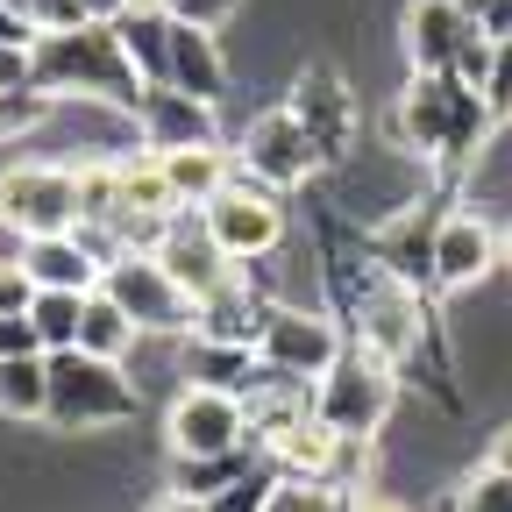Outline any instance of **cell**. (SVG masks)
Returning a JSON list of instances; mask_svg holds the SVG:
<instances>
[{"label": "cell", "mask_w": 512, "mask_h": 512, "mask_svg": "<svg viewBox=\"0 0 512 512\" xmlns=\"http://www.w3.org/2000/svg\"><path fill=\"white\" fill-rule=\"evenodd\" d=\"M491 100H484V86H463L456 72H413L406 79V93H399V107H392V136H399V150H413V157H434V164H470L477 150H484V136H491Z\"/></svg>", "instance_id": "cell-1"}, {"label": "cell", "mask_w": 512, "mask_h": 512, "mask_svg": "<svg viewBox=\"0 0 512 512\" xmlns=\"http://www.w3.org/2000/svg\"><path fill=\"white\" fill-rule=\"evenodd\" d=\"M36 86H50L57 100H107V107H128L150 93L136 57L121 50V29L114 22H79V29H43L36 36Z\"/></svg>", "instance_id": "cell-2"}, {"label": "cell", "mask_w": 512, "mask_h": 512, "mask_svg": "<svg viewBox=\"0 0 512 512\" xmlns=\"http://www.w3.org/2000/svg\"><path fill=\"white\" fill-rule=\"evenodd\" d=\"M143 413V392L128 384L114 356L93 349H50V427L57 434H100Z\"/></svg>", "instance_id": "cell-3"}, {"label": "cell", "mask_w": 512, "mask_h": 512, "mask_svg": "<svg viewBox=\"0 0 512 512\" xmlns=\"http://www.w3.org/2000/svg\"><path fill=\"white\" fill-rule=\"evenodd\" d=\"M392 406H399V370L384 356H370V349H356V342L335 356L328 377H313V413L335 434H370L377 441V427L392 420Z\"/></svg>", "instance_id": "cell-4"}, {"label": "cell", "mask_w": 512, "mask_h": 512, "mask_svg": "<svg viewBox=\"0 0 512 512\" xmlns=\"http://www.w3.org/2000/svg\"><path fill=\"white\" fill-rule=\"evenodd\" d=\"M100 285H107L128 313H136V328H143V335H192V320H200V299H192V292L164 271V256L114 249Z\"/></svg>", "instance_id": "cell-5"}, {"label": "cell", "mask_w": 512, "mask_h": 512, "mask_svg": "<svg viewBox=\"0 0 512 512\" xmlns=\"http://www.w3.org/2000/svg\"><path fill=\"white\" fill-rule=\"evenodd\" d=\"M0 228L22 235V242L79 228V178H72V164H15V171H0Z\"/></svg>", "instance_id": "cell-6"}, {"label": "cell", "mask_w": 512, "mask_h": 512, "mask_svg": "<svg viewBox=\"0 0 512 512\" xmlns=\"http://www.w3.org/2000/svg\"><path fill=\"white\" fill-rule=\"evenodd\" d=\"M164 441L171 456H235L249 448V406L228 384H185L164 413Z\"/></svg>", "instance_id": "cell-7"}, {"label": "cell", "mask_w": 512, "mask_h": 512, "mask_svg": "<svg viewBox=\"0 0 512 512\" xmlns=\"http://www.w3.org/2000/svg\"><path fill=\"white\" fill-rule=\"evenodd\" d=\"M207 214V228H214V242L235 256V264H264V256L285 242V200L271 185H256V178H228L214 200L200 207Z\"/></svg>", "instance_id": "cell-8"}, {"label": "cell", "mask_w": 512, "mask_h": 512, "mask_svg": "<svg viewBox=\"0 0 512 512\" xmlns=\"http://www.w3.org/2000/svg\"><path fill=\"white\" fill-rule=\"evenodd\" d=\"M320 164V143L299 128V114L292 107H271V114H256L249 128H242V150H235V171L242 178H256V185H271V192H292V185H306Z\"/></svg>", "instance_id": "cell-9"}, {"label": "cell", "mask_w": 512, "mask_h": 512, "mask_svg": "<svg viewBox=\"0 0 512 512\" xmlns=\"http://www.w3.org/2000/svg\"><path fill=\"white\" fill-rule=\"evenodd\" d=\"M420 335H427L420 292L406 278H363V292H356V349H370L392 370H406L420 356Z\"/></svg>", "instance_id": "cell-10"}, {"label": "cell", "mask_w": 512, "mask_h": 512, "mask_svg": "<svg viewBox=\"0 0 512 512\" xmlns=\"http://www.w3.org/2000/svg\"><path fill=\"white\" fill-rule=\"evenodd\" d=\"M342 349H349V342H342L335 320L313 313V306H292V299H271L264 335H256V356L278 363V370H292V377H328Z\"/></svg>", "instance_id": "cell-11"}, {"label": "cell", "mask_w": 512, "mask_h": 512, "mask_svg": "<svg viewBox=\"0 0 512 512\" xmlns=\"http://www.w3.org/2000/svg\"><path fill=\"white\" fill-rule=\"evenodd\" d=\"M285 107L320 143V157H349V143H356V93L342 86L335 64H306V72L292 79V93H285Z\"/></svg>", "instance_id": "cell-12"}, {"label": "cell", "mask_w": 512, "mask_h": 512, "mask_svg": "<svg viewBox=\"0 0 512 512\" xmlns=\"http://www.w3.org/2000/svg\"><path fill=\"white\" fill-rule=\"evenodd\" d=\"M22 271L36 278V292H93L107 278V249L86 228H64V235H29L22 242Z\"/></svg>", "instance_id": "cell-13"}, {"label": "cell", "mask_w": 512, "mask_h": 512, "mask_svg": "<svg viewBox=\"0 0 512 512\" xmlns=\"http://www.w3.org/2000/svg\"><path fill=\"white\" fill-rule=\"evenodd\" d=\"M498 256H505V242H498V228H491L484 214H463V207L441 214V228H434V285H441V292L484 285Z\"/></svg>", "instance_id": "cell-14"}, {"label": "cell", "mask_w": 512, "mask_h": 512, "mask_svg": "<svg viewBox=\"0 0 512 512\" xmlns=\"http://www.w3.org/2000/svg\"><path fill=\"white\" fill-rule=\"evenodd\" d=\"M136 136H143V150L221 143V128H214V100H200V93H178V86H150V93L136 100Z\"/></svg>", "instance_id": "cell-15"}, {"label": "cell", "mask_w": 512, "mask_h": 512, "mask_svg": "<svg viewBox=\"0 0 512 512\" xmlns=\"http://www.w3.org/2000/svg\"><path fill=\"white\" fill-rule=\"evenodd\" d=\"M157 256H164V271H171L192 299H207L221 278H235V256L214 242V228H207V214H200V207H185V214L171 221V235H164V249H157Z\"/></svg>", "instance_id": "cell-16"}, {"label": "cell", "mask_w": 512, "mask_h": 512, "mask_svg": "<svg viewBox=\"0 0 512 512\" xmlns=\"http://www.w3.org/2000/svg\"><path fill=\"white\" fill-rule=\"evenodd\" d=\"M264 313H271V299L256 292L249 271L235 264V278H221V285L200 299V320H192V335H214V342L256 349V335H264Z\"/></svg>", "instance_id": "cell-17"}, {"label": "cell", "mask_w": 512, "mask_h": 512, "mask_svg": "<svg viewBox=\"0 0 512 512\" xmlns=\"http://www.w3.org/2000/svg\"><path fill=\"white\" fill-rule=\"evenodd\" d=\"M399 29H406V64L413 72H448L456 50H463V36H470V15L456 8V0H413Z\"/></svg>", "instance_id": "cell-18"}, {"label": "cell", "mask_w": 512, "mask_h": 512, "mask_svg": "<svg viewBox=\"0 0 512 512\" xmlns=\"http://www.w3.org/2000/svg\"><path fill=\"white\" fill-rule=\"evenodd\" d=\"M171 86L178 93H200V100H221L228 93V57H221L214 29L171 15Z\"/></svg>", "instance_id": "cell-19"}, {"label": "cell", "mask_w": 512, "mask_h": 512, "mask_svg": "<svg viewBox=\"0 0 512 512\" xmlns=\"http://www.w3.org/2000/svg\"><path fill=\"white\" fill-rule=\"evenodd\" d=\"M164 171H171V192H178V207H207L214 192L235 178V150L221 143H185V150H157Z\"/></svg>", "instance_id": "cell-20"}, {"label": "cell", "mask_w": 512, "mask_h": 512, "mask_svg": "<svg viewBox=\"0 0 512 512\" xmlns=\"http://www.w3.org/2000/svg\"><path fill=\"white\" fill-rule=\"evenodd\" d=\"M114 29H121V50L136 57L143 86H171V8H128Z\"/></svg>", "instance_id": "cell-21"}, {"label": "cell", "mask_w": 512, "mask_h": 512, "mask_svg": "<svg viewBox=\"0 0 512 512\" xmlns=\"http://www.w3.org/2000/svg\"><path fill=\"white\" fill-rule=\"evenodd\" d=\"M0 420H50V349L0 356Z\"/></svg>", "instance_id": "cell-22"}, {"label": "cell", "mask_w": 512, "mask_h": 512, "mask_svg": "<svg viewBox=\"0 0 512 512\" xmlns=\"http://www.w3.org/2000/svg\"><path fill=\"white\" fill-rule=\"evenodd\" d=\"M178 370H185V384H228V392H242L249 370H256V349H235V342H214V335H185Z\"/></svg>", "instance_id": "cell-23"}, {"label": "cell", "mask_w": 512, "mask_h": 512, "mask_svg": "<svg viewBox=\"0 0 512 512\" xmlns=\"http://www.w3.org/2000/svg\"><path fill=\"white\" fill-rule=\"evenodd\" d=\"M136 335H143V328H136V313H128L107 285H93V292H86V320H79V349L121 363L128 349H136Z\"/></svg>", "instance_id": "cell-24"}, {"label": "cell", "mask_w": 512, "mask_h": 512, "mask_svg": "<svg viewBox=\"0 0 512 512\" xmlns=\"http://www.w3.org/2000/svg\"><path fill=\"white\" fill-rule=\"evenodd\" d=\"M121 214H185L178 192H171V171L157 150H136L121 157Z\"/></svg>", "instance_id": "cell-25"}, {"label": "cell", "mask_w": 512, "mask_h": 512, "mask_svg": "<svg viewBox=\"0 0 512 512\" xmlns=\"http://www.w3.org/2000/svg\"><path fill=\"white\" fill-rule=\"evenodd\" d=\"M72 178H79V228L86 235H107L121 221V157L72 164Z\"/></svg>", "instance_id": "cell-26"}, {"label": "cell", "mask_w": 512, "mask_h": 512, "mask_svg": "<svg viewBox=\"0 0 512 512\" xmlns=\"http://www.w3.org/2000/svg\"><path fill=\"white\" fill-rule=\"evenodd\" d=\"M264 463V448H235V456H171V491H192V498H214L221 484H235L242 470Z\"/></svg>", "instance_id": "cell-27"}, {"label": "cell", "mask_w": 512, "mask_h": 512, "mask_svg": "<svg viewBox=\"0 0 512 512\" xmlns=\"http://www.w3.org/2000/svg\"><path fill=\"white\" fill-rule=\"evenodd\" d=\"M43 349H79V320H86V292H36L29 306Z\"/></svg>", "instance_id": "cell-28"}, {"label": "cell", "mask_w": 512, "mask_h": 512, "mask_svg": "<svg viewBox=\"0 0 512 512\" xmlns=\"http://www.w3.org/2000/svg\"><path fill=\"white\" fill-rule=\"evenodd\" d=\"M57 114V93L50 86H8V93H0V143H22V136H36V128Z\"/></svg>", "instance_id": "cell-29"}, {"label": "cell", "mask_w": 512, "mask_h": 512, "mask_svg": "<svg viewBox=\"0 0 512 512\" xmlns=\"http://www.w3.org/2000/svg\"><path fill=\"white\" fill-rule=\"evenodd\" d=\"M278 484H285V477H278V463L264 456V463H256V470H242L235 484H221V491L207 498V512H264Z\"/></svg>", "instance_id": "cell-30"}, {"label": "cell", "mask_w": 512, "mask_h": 512, "mask_svg": "<svg viewBox=\"0 0 512 512\" xmlns=\"http://www.w3.org/2000/svg\"><path fill=\"white\" fill-rule=\"evenodd\" d=\"M456 512H512V470L477 463V470L456 484Z\"/></svg>", "instance_id": "cell-31"}, {"label": "cell", "mask_w": 512, "mask_h": 512, "mask_svg": "<svg viewBox=\"0 0 512 512\" xmlns=\"http://www.w3.org/2000/svg\"><path fill=\"white\" fill-rule=\"evenodd\" d=\"M264 512H349V491L320 484V477H285V484L271 491Z\"/></svg>", "instance_id": "cell-32"}, {"label": "cell", "mask_w": 512, "mask_h": 512, "mask_svg": "<svg viewBox=\"0 0 512 512\" xmlns=\"http://www.w3.org/2000/svg\"><path fill=\"white\" fill-rule=\"evenodd\" d=\"M491 57H498V36H484V29L470 22V36H463V50H456L448 72H456L463 86H484V79H491Z\"/></svg>", "instance_id": "cell-33"}, {"label": "cell", "mask_w": 512, "mask_h": 512, "mask_svg": "<svg viewBox=\"0 0 512 512\" xmlns=\"http://www.w3.org/2000/svg\"><path fill=\"white\" fill-rule=\"evenodd\" d=\"M484 100H491V121H512V36H498L491 79H484Z\"/></svg>", "instance_id": "cell-34"}, {"label": "cell", "mask_w": 512, "mask_h": 512, "mask_svg": "<svg viewBox=\"0 0 512 512\" xmlns=\"http://www.w3.org/2000/svg\"><path fill=\"white\" fill-rule=\"evenodd\" d=\"M36 306V278L22 271V256H8L0 264V313H29Z\"/></svg>", "instance_id": "cell-35"}, {"label": "cell", "mask_w": 512, "mask_h": 512, "mask_svg": "<svg viewBox=\"0 0 512 512\" xmlns=\"http://www.w3.org/2000/svg\"><path fill=\"white\" fill-rule=\"evenodd\" d=\"M43 335H36V320L29 313H0V356H36Z\"/></svg>", "instance_id": "cell-36"}, {"label": "cell", "mask_w": 512, "mask_h": 512, "mask_svg": "<svg viewBox=\"0 0 512 512\" xmlns=\"http://www.w3.org/2000/svg\"><path fill=\"white\" fill-rule=\"evenodd\" d=\"M164 8L178 15V22H200V29H221L235 8H242V0H164Z\"/></svg>", "instance_id": "cell-37"}, {"label": "cell", "mask_w": 512, "mask_h": 512, "mask_svg": "<svg viewBox=\"0 0 512 512\" xmlns=\"http://www.w3.org/2000/svg\"><path fill=\"white\" fill-rule=\"evenodd\" d=\"M0 43H36V22L22 8H8V0H0Z\"/></svg>", "instance_id": "cell-38"}, {"label": "cell", "mask_w": 512, "mask_h": 512, "mask_svg": "<svg viewBox=\"0 0 512 512\" xmlns=\"http://www.w3.org/2000/svg\"><path fill=\"white\" fill-rule=\"evenodd\" d=\"M349 512H413V505L392 491H349Z\"/></svg>", "instance_id": "cell-39"}, {"label": "cell", "mask_w": 512, "mask_h": 512, "mask_svg": "<svg viewBox=\"0 0 512 512\" xmlns=\"http://www.w3.org/2000/svg\"><path fill=\"white\" fill-rule=\"evenodd\" d=\"M79 8H86V22H121L128 0H79Z\"/></svg>", "instance_id": "cell-40"}, {"label": "cell", "mask_w": 512, "mask_h": 512, "mask_svg": "<svg viewBox=\"0 0 512 512\" xmlns=\"http://www.w3.org/2000/svg\"><path fill=\"white\" fill-rule=\"evenodd\" d=\"M484 463H498V470H512V427H498V434H491V456H484Z\"/></svg>", "instance_id": "cell-41"}, {"label": "cell", "mask_w": 512, "mask_h": 512, "mask_svg": "<svg viewBox=\"0 0 512 512\" xmlns=\"http://www.w3.org/2000/svg\"><path fill=\"white\" fill-rule=\"evenodd\" d=\"M150 512H207V498H192V491H171L164 505H150Z\"/></svg>", "instance_id": "cell-42"}, {"label": "cell", "mask_w": 512, "mask_h": 512, "mask_svg": "<svg viewBox=\"0 0 512 512\" xmlns=\"http://www.w3.org/2000/svg\"><path fill=\"white\" fill-rule=\"evenodd\" d=\"M456 8H463V15H470V22H484V15H491V8H498V0H456Z\"/></svg>", "instance_id": "cell-43"}, {"label": "cell", "mask_w": 512, "mask_h": 512, "mask_svg": "<svg viewBox=\"0 0 512 512\" xmlns=\"http://www.w3.org/2000/svg\"><path fill=\"white\" fill-rule=\"evenodd\" d=\"M498 242H505V264H512V228H505V235H498Z\"/></svg>", "instance_id": "cell-44"}, {"label": "cell", "mask_w": 512, "mask_h": 512, "mask_svg": "<svg viewBox=\"0 0 512 512\" xmlns=\"http://www.w3.org/2000/svg\"><path fill=\"white\" fill-rule=\"evenodd\" d=\"M8 8H22V15H29V0H8Z\"/></svg>", "instance_id": "cell-45"}, {"label": "cell", "mask_w": 512, "mask_h": 512, "mask_svg": "<svg viewBox=\"0 0 512 512\" xmlns=\"http://www.w3.org/2000/svg\"><path fill=\"white\" fill-rule=\"evenodd\" d=\"M29 8H36V0H29Z\"/></svg>", "instance_id": "cell-46"}]
</instances>
